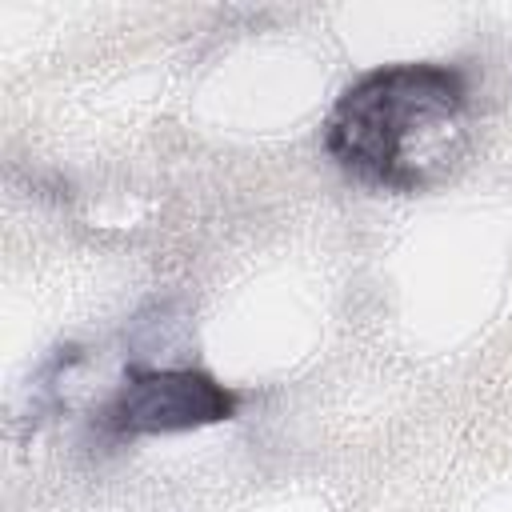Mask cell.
<instances>
[{
    "label": "cell",
    "mask_w": 512,
    "mask_h": 512,
    "mask_svg": "<svg viewBox=\"0 0 512 512\" xmlns=\"http://www.w3.org/2000/svg\"><path fill=\"white\" fill-rule=\"evenodd\" d=\"M236 396L196 368H128L124 384L104 408V420L120 436L184 432L228 420Z\"/></svg>",
    "instance_id": "2"
},
{
    "label": "cell",
    "mask_w": 512,
    "mask_h": 512,
    "mask_svg": "<svg viewBox=\"0 0 512 512\" xmlns=\"http://www.w3.org/2000/svg\"><path fill=\"white\" fill-rule=\"evenodd\" d=\"M468 84L448 64H388L364 72L336 100L324 148L364 184L416 192L464 144Z\"/></svg>",
    "instance_id": "1"
}]
</instances>
